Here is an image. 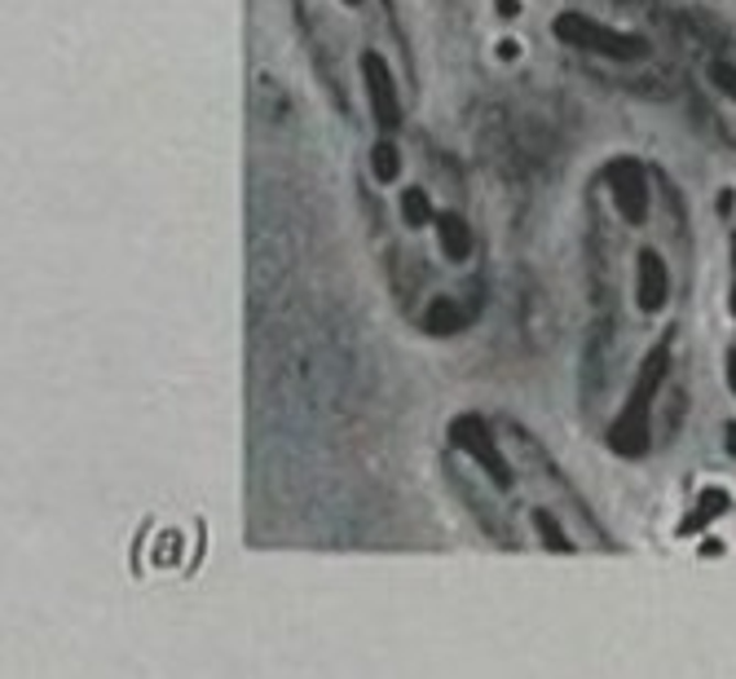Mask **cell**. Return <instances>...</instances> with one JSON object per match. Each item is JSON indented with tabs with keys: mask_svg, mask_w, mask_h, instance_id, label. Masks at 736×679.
Listing matches in <instances>:
<instances>
[{
	"mask_svg": "<svg viewBox=\"0 0 736 679\" xmlns=\"http://www.w3.org/2000/svg\"><path fill=\"white\" fill-rule=\"evenodd\" d=\"M666 376H670V335L657 340V345L644 354V367H639V376H635V389H631L626 407L617 411V420H613V428H609V450H613V455H622V459L648 455V415H653V402H657Z\"/></svg>",
	"mask_w": 736,
	"mask_h": 679,
	"instance_id": "cell-1",
	"label": "cell"
},
{
	"mask_svg": "<svg viewBox=\"0 0 736 679\" xmlns=\"http://www.w3.org/2000/svg\"><path fill=\"white\" fill-rule=\"evenodd\" d=\"M727 389H732V393H736V349H732V354H727Z\"/></svg>",
	"mask_w": 736,
	"mask_h": 679,
	"instance_id": "cell-14",
	"label": "cell"
},
{
	"mask_svg": "<svg viewBox=\"0 0 736 679\" xmlns=\"http://www.w3.org/2000/svg\"><path fill=\"white\" fill-rule=\"evenodd\" d=\"M472 318H468V309H459L455 300H433L428 304V331L433 335H455V331H464Z\"/></svg>",
	"mask_w": 736,
	"mask_h": 679,
	"instance_id": "cell-9",
	"label": "cell"
},
{
	"mask_svg": "<svg viewBox=\"0 0 736 679\" xmlns=\"http://www.w3.org/2000/svg\"><path fill=\"white\" fill-rule=\"evenodd\" d=\"M723 512H727V494H723V490H705L701 503H696V512L679 521V534L692 538V534H701V530H705L714 516H723Z\"/></svg>",
	"mask_w": 736,
	"mask_h": 679,
	"instance_id": "cell-8",
	"label": "cell"
},
{
	"mask_svg": "<svg viewBox=\"0 0 736 679\" xmlns=\"http://www.w3.org/2000/svg\"><path fill=\"white\" fill-rule=\"evenodd\" d=\"M361 85H366V98H371V115L384 133L402 129V98H398V76L393 67L376 54V49H366L361 54Z\"/></svg>",
	"mask_w": 736,
	"mask_h": 679,
	"instance_id": "cell-5",
	"label": "cell"
},
{
	"mask_svg": "<svg viewBox=\"0 0 736 679\" xmlns=\"http://www.w3.org/2000/svg\"><path fill=\"white\" fill-rule=\"evenodd\" d=\"M371 177L393 186L402 177V155H398V142H376L371 146Z\"/></svg>",
	"mask_w": 736,
	"mask_h": 679,
	"instance_id": "cell-10",
	"label": "cell"
},
{
	"mask_svg": "<svg viewBox=\"0 0 736 679\" xmlns=\"http://www.w3.org/2000/svg\"><path fill=\"white\" fill-rule=\"evenodd\" d=\"M534 530H538V538L547 543V552H573V538L560 530V521H556L547 508L534 512Z\"/></svg>",
	"mask_w": 736,
	"mask_h": 679,
	"instance_id": "cell-11",
	"label": "cell"
},
{
	"mask_svg": "<svg viewBox=\"0 0 736 679\" xmlns=\"http://www.w3.org/2000/svg\"><path fill=\"white\" fill-rule=\"evenodd\" d=\"M551 32H556L565 45L587 49V54L609 58V63H644V58H648V41H644V36L604 27V23H595V19H587V14H573V10L556 14Z\"/></svg>",
	"mask_w": 736,
	"mask_h": 679,
	"instance_id": "cell-2",
	"label": "cell"
},
{
	"mask_svg": "<svg viewBox=\"0 0 736 679\" xmlns=\"http://www.w3.org/2000/svg\"><path fill=\"white\" fill-rule=\"evenodd\" d=\"M666 300H670V269H666L661 252L644 247V252L635 256V304H639L644 313H661Z\"/></svg>",
	"mask_w": 736,
	"mask_h": 679,
	"instance_id": "cell-6",
	"label": "cell"
},
{
	"mask_svg": "<svg viewBox=\"0 0 736 679\" xmlns=\"http://www.w3.org/2000/svg\"><path fill=\"white\" fill-rule=\"evenodd\" d=\"M402 216H406V225H428V221H437L433 216V203H428V194L420 190V186H411L406 194H402Z\"/></svg>",
	"mask_w": 736,
	"mask_h": 679,
	"instance_id": "cell-12",
	"label": "cell"
},
{
	"mask_svg": "<svg viewBox=\"0 0 736 679\" xmlns=\"http://www.w3.org/2000/svg\"><path fill=\"white\" fill-rule=\"evenodd\" d=\"M732 313H736V287H732Z\"/></svg>",
	"mask_w": 736,
	"mask_h": 679,
	"instance_id": "cell-16",
	"label": "cell"
},
{
	"mask_svg": "<svg viewBox=\"0 0 736 679\" xmlns=\"http://www.w3.org/2000/svg\"><path fill=\"white\" fill-rule=\"evenodd\" d=\"M450 446L464 450L499 490H512L516 472H512V464L503 459V450H499V442H494V433H490V424H486L481 415H455V420H450Z\"/></svg>",
	"mask_w": 736,
	"mask_h": 679,
	"instance_id": "cell-3",
	"label": "cell"
},
{
	"mask_svg": "<svg viewBox=\"0 0 736 679\" xmlns=\"http://www.w3.org/2000/svg\"><path fill=\"white\" fill-rule=\"evenodd\" d=\"M437 238H442V252H446V260H455V265H464L468 256H472V230H468V221L459 216V212H437Z\"/></svg>",
	"mask_w": 736,
	"mask_h": 679,
	"instance_id": "cell-7",
	"label": "cell"
},
{
	"mask_svg": "<svg viewBox=\"0 0 736 679\" xmlns=\"http://www.w3.org/2000/svg\"><path fill=\"white\" fill-rule=\"evenodd\" d=\"M710 85H714L723 98H732V102H736V63L714 58V63H710Z\"/></svg>",
	"mask_w": 736,
	"mask_h": 679,
	"instance_id": "cell-13",
	"label": "cell"
},
{
	"mask_svg": "<svg viewBox=\"0 0 736 679\" xmlns=\"http://www.w3.org/2000/svg\"><path fill=\"white\" fill-rule=\"evenodd\" d=\"M344 5H348V10H357V5H361V0H344Z\"/></svg>",
	"mask_w": 736,
	"mask_h": 679,
	"instance_id": "cell-15",
	"label": "cell"
},
{
	"mask_svg": "<svg viewBox=\"0 0 736 679\" xmlns=\"http://www.w3.org/2000/svg\"><path fill=\"white\" fill-rule=\"evenodd\" d=\"M600 177H604V186H609L622 221L626 225H644L648 221V172H644V164L622 155V159H609Z\"/></svg>",
	"mask_w": 736,
	"mask_h": 679,
	"instance_id": "cell-4",
	"label": "cell"
}]
</instances>
